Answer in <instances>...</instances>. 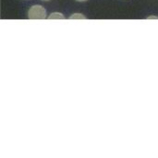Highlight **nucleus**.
Listing matches in <instances>:
<instances>
[{
    "instance_id": "obj_1",
    "label": "nucleus",
    "mask_w": 158,
    "mask_h": 158,
    "mask_svg": "<svg viewBox=\"0 0 158 158\" xmlns=\"http://www.w3.org/2000/svg\"><path fill=\"white\" fill-rule=\"evenodd\" d=\"M28 17L30 19H46V11L42 6H32L28 11Z\"/></svg>"
},
{
    "instance_id": "obj_2",
    "label": "nucleus",
    "mask_w": 158,
    "mask_h": 158,
    "mask_svg": "<svg viewBox=\"0 0 158 158\" xmlns=\"http://www.w3.org/2000/svg\"><path fill=\"white\" fill-rule=\"evenodd\" d=\"M49 19H64L65 17L63 14L61 13H58V12H55V13H52L49 15V17L47 18Z\"/></svg>"
},
{
    "instance_id": "obj_5",
    "label": "nucleus",
    "mask_w": 158,
    "mask_h": 158,
    "mask_svg": "<svg viewBox=\"0 0 158 158\" xmlns=\"http://www.w3.org/2000/svg\"><path fill=\"white\" fill-rule=\"evenodd\" d=\"M42 1H50V0H42Z\"/></svg>"
},
{
    "instance_id": "obj_3",
    "label": "nucleus",
    "mask_w": 158,
    "mask_h": 158,
    "mask_svg": "<svg viewBox=\"0 0 158 158\" xmlns=\"http://www.w3.org/2000/svg\"><path fill=\"white\" fill-rule=\"evenodd\" d=\"M69 19H86V17L84 16V15H82V14H73V15H71Z\"/></svg>"
},
{
    "instance_id": "obj_4",
    "label": "nucleus",
    "mask_w": 158,
    "mask_h": 158,
    "mask_svg": "<svg viewBox=\"0 0 158 158\" xmlns=\"http://www.w3.org/2000/svg\"><path fill=\"white\" fill-rule=\"evenodd\" d=\"M76 1H79V2H84V1H87V0H76Z\"/></svg>"
}]
</instances>
